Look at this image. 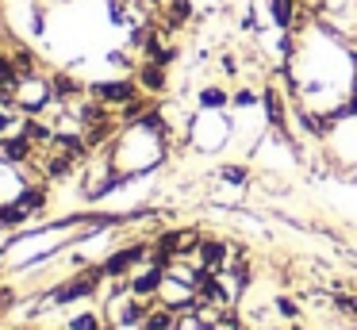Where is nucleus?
I'll return each instance as SVG.
<instances>
[{
    "label": "nucleus",
    "instance_id": "obj_1",
    "mask_svg": "<svg viewBox=\"0 0 357 330\" xmlns=\"http://www.w3.org/2000/svg\"><path fill=\"white\" fill-rule=\"evenodd\" d=\"M104 280H108V276H104L100 265H85L77 276H70L66 284H58V288L50 292V303H73V299H89V296H96V292H100Z\"/></svg>",
    "mask_w": 357,
    "mask_h": 330
},
{
    "label": "nucleus",
    "instance_id": "obj_2",
    "mask_svg": "<svg viewBox=\"0 0 357 330\" xmlns=\"http://www.w3.org/2000/svg\"><path fill=\"white\" fill-rule=\"evenodd\" d=\"M89 96L104 100L108 107H123V104H131V100H139L142 89H139V81L127 73V77H112V81H93L89 84Z\"/></svg>",
    "mask_w": 357,
    "mask_h": 330
},
{
    "label": "nucleus",
    "instance_id": "obj_3",
    "mask_svg": "<svg viewBox=\"0 0 357 330\" xmlns=\"http://www.w3.org/2000/svg\"><path fill=\"white\" fill-rule=\"evenodd\" d=\"M146 261H150V246L146 242H131V246H123V250L108 253V257L100 261V269H104L108 280H116V276H127L135 265H146Z\"/></svg>",
    "mask_w": 357,
    "mask_h": 330
},
{
    "label": "nucleus",
    "instance_id": "obj_4",
    "mask_svg": "<svg viewBox=\"0 0 357 330\" xmlns=\"http://www.w3.org/2000/svg\"><path fill=\"white\" fill-rule=\"evenodd\" d=\"M231 261H234V242H223V238L204 234L200 250H196V265H200L204 273H227Z\"/></svg>",
    "mask_w": 357,
    "mask_h": 330
},
{
    "label": "nucleus",
    "instance_id": "obj_5",
    "mask_svg": "<svg viewBox=\"0 0 357 330\" xmlns=\"http://www.w3.org/2000/svg\"><path fill=\"white\" fill-rule=\"evenodd\" d=\"M261 107H265V123L280 138H288V100L280 92V84H261Z\"/></svg>",
    "mask_w": 357,
    "mask_h": 330
},
{
    "label": "nucleus",
    "instance_id": "obj_6",
    "mask_svg": "<svg viewBox=\"0 0 357 330\" xmlns=\"http://www.w3.org/2000/svg\"><path fill=\"white\" fill-rule=\"evenodd\" d=\"M131 77L139 81V89L146 92V96H165V92H169V69L150 61V58H139V66L131 69Z\"/></svg>",
    "mask_w": 357,
    "mask_h": 330
},
{
    "label": "nucleus",
    "instance_id": "obj_7",
    "mask_svg": "<svg viewBox=\"0 0 357 330\" xmlns=\"http://www.w3.org/2000/svg\"><path fill=\"white\" fill-rule=\"evenodd\" d=\"M39 153V146L24 135V130H12V135H0V161L4 165H27V161Z\"/></svg>",
    "mask_w": 357,
    "mask_h": 330
},
{
    "label": "nucleus",
    "instance_id": "obj_8",
    "mask_svg": "<svg viewBox=\"0 0 357 330\" xmlns=\"http://www.w3.org/2000/svg\"><path fill=\"white\" fill-rule=\"evenodd\" d=\"M162 284H165V269H162V265H154V261H146V265H142V273H135V276H131V296H139V299H154L158 292H162Z\"/></svg>",
    "mask_w": 357,
    "mask_h": 330
},
{
    "label": "nucleus",
    "instance_id": "obj_9",
    "mask_svg": "<svg viewBox=\"0 0 357 330\" xmlns=\"http://www.w3.org/2000/svg\"><path fill=\"white\" fill-rule=\"evenodd\" d=\"M50 92H54L58 100H66V104H73V100L89 96V84L81 81V77H73L70 69H54V73H50Z\"/></svg>",
    "mask_w": 357,
    "mask_h": 330
},
{
    "label": "nucleus",
    "instance_id": "obj_10",
    "mask_svg": "<svg viewBox=\"0 0 357 330\" xmlns=\"http://www.w3.org/2000/svg\"><path fill=\"white\" fill-rule=\"evenodd\" d=\"M8 54H12V61H16L20 77L43 73V58H39V54H35L27 43H20V38H8Z\"/></svg>",
    "mask_w": 357,
    "mask_h": 330
},
{
    "label": "nucleus",
    "instance_id": "obj_11",
    "mask_svg": "<svg viewBox=\"0 0 357 330\" xmlns=\"http://www.w3.org/2000/svg\"><path fill=\"white\" fill-rule=\"evenodd\" d=\"M200 242H204L200 227H173V250H177V257H196Z\"/></svg>",
    "mask_w": 357,
    "mask_h": 330
},
{
    "label": "nucleus",
    "instance_id": "obj_12",
    "mask_svg": "<svg viewBox=\"0 0 357 330\" xmlns=\"http://www.w3.org/2000/svg\"><path fill=\"white\" fill-rule=\"evenodd\" d=\"M142 330H177V311L158 299V303L146 311V319H142Z\"/></svg>",
    "mask_w": 357,
    "mask_h": 330
},
{
    "label": "nucleus",
    "instance_id": "obj_13",
    "mask_svg": "<svg viewBox=\"0 0 357 330\" xmlns=\"http://www.w3.org/2000/svg\"><path fill=\"white\" fill-rule=\"evenodd\" d=\"M47 200H50V192H47V184H27V188H20V196H16V204L24 207L27 215H35V211H43L47 207Z\"/></svg>",
    "mask_w": 357,
    "mask_h": 330
},
{
    "label": "nucleus",
    "instance_id": "obj_14",
    "mask_svg": "<svg viewBox=\"0 0 357 330\" xmlns=\"http://www.w3.org/2000/svg\"><path fill=\"white\" fill-rule=\"evenodd\" d=\"M231 104V92L219 89V84H204L200 89V107L204 112H223V107Z\"/></svg>",
    "mask_w": 357,
    "mask_h": 330
},
{
    "label": "nucleus",
    "instance_id": "obj_15",
    "mask_svg": "<svg viewBox=\"0 0 357 330\" xmlns=\"http://www.w3.org/2000/svg\"><path fill=\"white\" fill-rule=\"evenodd\" d=\"M16 84H20V69L12 61V54L0 46V89H16Z\"/></svg>",
    "mask_w": 357,
    "mask_h": 330
},
{
    "label": "nucleus",
    "instance_id": "obj_16",
    "mask_svg": "<svg viewBox=\"0 0 357 330\" xmlns=\"http://www.w3.org/2000/svg\"><path fill=\"white\" fill-rule=\"evenodd\" d=\"M27 223V211L12 200V204H0V227H24Z\"/></svg>",
    "mask_w": 357,
    "mask_h": 330
},
{
    "label": "nucleus",
    "instance_id": "obj_17",
    "mask_svg": "<svg viewBox=\"0 0 357 330\" xmlns=\"http://www.w3.org/2000/svg\"><path fill=\"white\" fill-rule=\"evenodd\" d=\"M331 303H334V311L338 315H349V319H357V292H334L331 296Z\"/></svg>",
    "mask_w": 357,
    "mask_h": 330
},
{
    "label": "nucleus",
    "instance_id": "obj_18",
    "mask_svg": "<svg viewBox=\"0 0 357 330\" xmlns=\"http://www.w3.org/2000/svg\"><path fill=\"white\" fill-rule=\"evenodd\" d=\"M66 330H104V319L96 311H81V315H73V319L66 322Z\"/></svg>",
    "mask_w": 357,
    "mask_h": 330
},
{
    "label": "nucleus",
    "instance_id": "obj_19",
    "mask_svg": "<svg viewBox=\"0 0 357 330\" xmlns=\"http://www.w3.org/2000/svg\"><path fill=\"white\" fill-rule=\"evenodd\" d=\"M20 123H24V112H20V107H0V135L20 130Z\"/></svg>",
    "mask_w": 357,
    "mask_h": 330
},
{
    "label": "nucleus",
    "instance_id": "obj_20",
    "mask_svg": "<svg viewBox=\"0 0 357 330\" xmlns=\"http://www.w3.org/2000/svg\"><path fill=\"white\" fill-rule=\"evenodd\" d=\"M219 177H223L227 184H246L250 181V169L246 165H223V169H219Z\"/></svg>",
    "mask_w": 357,
    "mask_h": 330
},
{
    "label": "nucleus",
    "instance_id": "obj_21",
    "mask_svg": "<svg viewBox=\"0 0 357 330\" xmlns=\"http://www.w3.org/2000/svg\"><path fill=\"white\" fill-rule=\"evenodd\" d=\"M231 104H234V107H254V104H261V92L238 89V92H231Z\"/></svg>",
    "mask_w": 357,
    "mask_h": 330
},
{
    "label": "nucleus",
    "instance_id": "obj_22",
    "mask_svg": "<svg viewBox=\"0 0 357 330\" xmlns=\"http://www.w3.org/2000/svg\"><path fill=\"white\" fill-rule=\"evenodd\" d=\"M277 311L284 315V319H300V303H296L292 296H280L277 299Z\"/></svg>",
    "mask_w": 357,
    "mask_h": 330
},
{
    "label": "nucleus",
    "instance_id": "obj_23",
    "mask_svg": "<svg viewBox=\"0 0 357 330\" xmlns=\"http://www.w3.org/2000/svg\"><path fill=\"white\" fill-rule=\"evenodd\" d=\"M219 66H223V73H231V77H238V54H231L227 50L223 58H219Z\"/></svg>",
    "mask_w": 357,
    "mask_h": 330
},
{
    "label": "nucleus",
    "instance_id": "obj_24",
    "mask_svg": "<svg viewBox=\"0 0 357 330\" xmlns=\"http://www.w3.org/2000/svg\"><path fill=\"white\" fill-rule=\"evenodd\" d=\"M12 299H16V292L4 284V288H0V311H4V307H12Z\"/></svg>",
    "mask_w": 357,
    "mask_h": 330
},
{
    "label": "nucleus",
    "instance_id": "obj_25",
    "mask_svg": "<svg viewBox=\"0 0 357 330\" xmlns=\"http://www.w3.org/2000/svg\"><path fill=\"white\" fill-rule=\"evenodd\" d=\"M50 4H66V0H50Z\"/></svg>",
    "mask_w": 357,
    "mask_h": 330
},
{
    "label": "nucleus",
    "instance_id": "obj_26",
    "mask_svg": "<svg viewBox=\"0 0 357 330\" xmlns=\"http://www.w3.org/2000/svg\"><path fill=\"white\" fill-rule=\"evenodd\" d=\"M292 330H303V327H292Z\"/></svg>",
    "mask_w": 357,
    "mask_h": 330
},
{
    "label": "nucleus",
    "instance_id": "obj_27",
    "mask_svg": "<svg viewBox=\"0 0 357 330\" xmlns=\"http://www.w3.org/2000/svg\"><path fill=\"white\" fill-rule=\"evenodd\" d=\"M300 4H303V0H300Z\"/></svg>",
    "mask_w": 357,
    "mask_h": 330
}]
</instances>
